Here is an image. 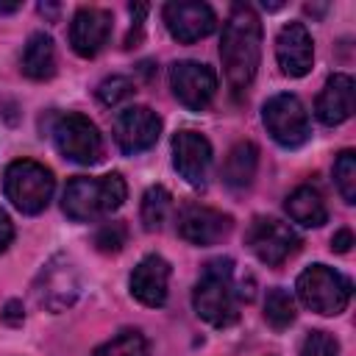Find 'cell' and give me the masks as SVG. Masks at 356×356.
<instances>
[{"label": "cell", "instance_id": "obj_1", "mask_svg": "<svg viewBox=\"0 0 356 356\" xmlns=\"http://www.w3.org/2000/svg\"><path fill=\"white\" fill-rule=\"evenodd\" d=\"M220 58L225 67V81L234 97H242L256 78L259 58H261V22L253 6L234 3L231 14L222 25L220 39Z\"/></svg>", "mask_w": 356, "mask_h": 356}, {"label": "cell", "instance_id": "obj_2", "mask_svg": "<svg viewBox=\"0 0 356 356\" xmlns=\"http://www.w3.org/2000/svg\"><path fill=\"white\" fill-rule=\"evenodd\" d=\"M128 195L125 178L120 172H108V175H78L67 184L64 189V214L75 222H92L100 220L111 211H117L122 206Z\"/></svg>", "mask_w": 356, "mask_h": 356}, {"label": "cell", "instance_id": "obj_3", "mask_svg": "<svg viewBox=\"0 0 356 356\" xmlns=\"http://www.w3.org/2000/svg\"><path fill=\"white\" fill-rule=\"evenodd\" d=\"M192 306L197 317L206 323L225 328L239 317V292L234 284V261L231 259H214L206 264L203 275L197 278L192 289Z\"/></svg>", "mask_w": 356, "mask_h": 356}, {"label": "cell", "instance_id": "obj_4", "mask_svg": "<svg viewBox=\"0 0 356 356\" xmlns=\"http://www.w3.org/2000/svg\"><path fill=\"white\" fill-rule=\"evenodd\" d=\"M3 189H6V197L11 200V206L17 211L39 214L47 209V203L53 197L56 178L44 164H39L33 159H17L6 167Z\"/></svg>", "mask_w": 356, "mask_h": 356}, {"label": "cell", "instance_id": "obj_5", "mask_svg": "<svg viewBox=\"0 0 356 356\" xmlns=\"http://www.w3.org/2000/svg\"><path fill=\"white\" fill-rule=\"evenodd\" d=\"M350 281L337 273L334 267H325V264H312L306 267L300 275H298V284H295V292L300 298V303L317 314H339L348 309L350 303Z\"/></svg>", "mask_w": 356, "mask_h": 356}, {"label": "cell", "instance_id": "obj_6", "mask_svg": "<svg viewBox=\"0 0 356 356\" xmlns=\"http://www.w3.org/2000/svg\"><path fill=\"white\" fill-rule=\"evenodd\" d=\"M261 122L267 128V134L281 145V147H300L309 136H312V125H309V114L306 106L300 103L298 95L281 92L273 95L264 108H261Z\"/></svg>", "mask_w": 356, "mask_h": 356}, {"label": "cell", "instance_id": "obj_7", "mask_svg": "<svg viewBox=\"0 0 356 356\" xmlns=\"http://www.w3.org/2000/svg\"><path fill=\"white\" fill-rule=\"evenodd\" d=\"M53 142L58 153L75 164H95L103 156V136L97 125L78 111H67L56 120Z\"/></svg>", "mask_w": 356, "mask_h": 356}, {"label": "cell", "instance_id": "obj_8", "mask_svg": "<svg viewBox=\"0 0 356 356\" xmlns=\"http://www.w3.org/2000/svg\"><path fill=\"white\" fill-rule=\"evenodd\" d=\"M245 242L256 253V259L264 261L267 267L284 264L300 248V236L289 228V222H281L278 217H253Z\"/></svg>", "mask_w": 356, "mask_h": 356}, {"label": "cell", "instance_id": "obj_9", "mask_svg": "<svg viewBox=\"0 0 356 356\" xmlns=\"http://www.w3.org/2000/svg\"><path fill=\"white\" fill-rule=\"evenodd\" d=\"M170 86L181 106L189 111H203L217 95V75L200 61H175L170 70Z\"/></svg>", "mask_w": 356, "mask_h": 356}, {"label": "cell", "instance_id": "obj_10", "mask_svg": "<svg viewBox=\"0 0 356 356\" xmlns=\"http://www.w3.org/2000/svg\"><path fill=\"white\" fill-rule=\"evenodd\" d=\"M159 134H161V117L147 106H131L120 111V117L114 120V142L128 156L153 147L159 142Z\"/></svg>", "mask_w": 356, "mask_h": 356}, {"label": "cell", "instance_id": "obj_11", "mask_svg": "<svg viewBox=\"0 0 356 356\" xmlns=\"http://www.w3.org/2000/svg\"><path fill=\"white\" fill-rule=\"evenodd\" d=\"M164 25L172 39L189 44L203 36H209L217 28V17L211 6L197 0H172L164 6Z\"/></svg>", "mask_w": 356, "mask_h": 356}, {"label": "cell", "instance_id": "obj_12", "mask_svg": "<svg viewBox=\"0 0 356 356\" xmlns=\"http://www.w3.org/2000/svg\"><path fill=\"white\" fill-rule=\"evenodd\" d=\"M81 281H78V270L67 256H56L36 281V300L53 312L67 309L75 298H78Z\"/></svg>", "mask_w": 356, "mask_h": 356}, {"label": "cell", "instance_id": "obj_13", "mask_svg": "<svg viewBox=\"0 0 356 356\" xmlns=\"http://www.w3.org/2000/svg\"><path fill=\"white\" fill-rule=\"evenodd\" d=\"M172 164L192 186H203L211 170V142L197 131H178L172 136Z\"/></svg>", "mask_w": 356, "mask_h": 356}, {"label": "cell", "instance_id": "obj_14", "mask_svg": "<svg viewBox=\"0 0 356 356\" xmlns=\"http://www.w3.org/2000/svg\"><path fill=\"white\" fill-rule=\"evenodd\" d=\"M111 36V14L106 8L83 6L70 22V44L81 58L97 56Z\"/></svg>", "mask_w": 356, "mask_h": 356}, {"label": "cell", "instance_id": "obj_15", "mask_svg": "<svg viewBox=\"0 0 356 356\" xmlns=\"http://www.w3.org/2000/svg\"><path fill=\"white\" fill-rule=\"evenodd\" d=\"M275 58L284 75L289 78H303L312 70L314 61V44L312 33L306 31L303 22H286L278 36H275Z\"/></svg>", "mask_w": 356, "mask_h": 356}, {"label": "cell", "instance_id": "obj_16", "mask_svg": "<svg viewBox=\"0 0 356 356\" xmlns=\"http://www.w3.org/2000/svg\"><path fill=\"white\" fill-rule=\"evenodd\" d=\"M231 231V217L222 214L220 209L203 206V203H189L178 214V234L192 242V245H214Z\"/></svg>", "mask_w": 356, "mask_h": 356}, {"label": "cell", "instance_id": "obj_17", "mask_svg": "<svg viewBox=\"0 0 356 356\" xmlns=\"http://www.w3.org/2000/svg\"><path fill=\"white\" fill-rule=\"evenodd\" d=\"M131 295L139 300V303H145V306H164V300H167V289H170V264H167V259H161V256H156V253H150V256H145L136 267H134V273H131Z\"/></svg>", "mask_w": 356, "mask_h": 356}, {"label": "cell", "instance_id": "obj_18", "mask_svg": "<svg viewBox=\"0 0 356 356\" xmlns=\"http://www.w3.org/2000/svg\"><path fill=\"white\" fill-rule=\"evenodd\" d=\"M314 114L323 125H339L353 114V78L345 72H334L323 92L317 95Z\"/></svg>", "mask_w": 356, "mask_h": 356}, {"label": "cell", "instance_id": "obj_19", "mask_svg": "<svg viewBox=\"0 0 356 356\" xmlns=\"http://www.w3.org/2000/svg\"><path fill=\"white\" fill-rule=\"evenodd\" d=\"M284 209H286V214H289L292 222L306 225V228H320L328 220V209H325L323 195L314 186H309V184L292 189L289 197H286V203H284Z\"/></svg>", "mask_w": 356, "mask_h": 356}, {"label": "cell", "instance_id": "obj_20", "mask_svg": "<svg viewBox=\"0 0 356 356\" xmlns=\"http://www.w3.org/2000/svg\"><path fill=\"white\" fill-rule=\"evenodd\" d=\"M19 67H22V72L31 81H47L56 72V47H53V39L47 33H33L28 39V44L22 47Z\"/></svg>", "mask_w": 356, "mask_h": 356}, {"label": "cell", "instance_id": "obj_21", "mask_svg": "<svg viewBox=\"0 0 356 356\" xmlns=\"http://www.w3.org/2000/svg\"><path fill=\"white\" fill-rule=\"evenodd\" d=\"M256 167H259V150L253 142H239L231 147L225 164H222V181L231 186V189H245L250 186L253 175H256Z\"/></svg>", "mask_w": 356, "mask_h": 356}, {"label": "cell", "instance_id": "obj_22", "mask_svg": "<svg viewBox=\"0 0 356 356\" xmlns=\"http://www.w3.org/2000/svg\"><path fill=\"white\" fill-rule=\"evenodd\" d=\"M170 209H172V197L164 186H150L142 197V209H139V217H142V225L147 231H159L167 217H170Z\"/></svg>", "mask_w": 356, "mask_h": 356}, {"label": "cell", "instance_id": "obj_23", "mask_svg": "<svg viewBox=\"0 0 356 356\" xmlns=\"http://www.w3.org/2000/svg\"><path fill=\"white\" fill-rule=\"evenodd\" d=\"M264 320L275 331H284V328H289L295 323V300H292V295L286 289L275 286V289L267 292V298H264Z\"/></svg>", "mask_w": 356, "mask_h": 356}, {"label": "cell", "instance_id": "obj_24", "mask_svg": "<svg viewBox=\"0 0 356 356\" xmlns=\"http://www.w3.org/2000/svg\"><path fill=\"white\" fill-rule=\"evenodd\" d=\"M92 356H147V339L136 328H125L103 342Z\"/></svg>", "mask_w": 356, "mask_h": 356}, {"label": "cell", "instance_id": "obj_25", "mask_svg": "<svg viewBox=\"0 0 356 356\" xmlns=\"http://www.w3.org/2000/svg\"><path fill=\"white\" fill-rule=\"evenodd\" d=\"M334 181L345 203H356V153L342 150L334 161Z\"/></svg>", "mask_w": 356, "mask_h": 356}, {"label": "cell", "instance_id": "obj_26", "mask_svg": "<svg viewBox=\"0 0 356 356\" xmlns=\"http://www.w3.org/2000/svg\"><path fill=\"white\" fill-rule=\"evenodd\" d=\"M125 242H128V228L120 220H108L95 231V248L100 253H120Z\"/></svg>", "mask_w": 356, "mask_h": 356}, {"label": "cell", "instance_id": "obj_27", "mask_svg": "<svg viewBox=\"0 0 356 356\" xmlns=\"http://www.w3.org/2000/svg\"><path fill=\"white\" fill-rule=\"evenodd\" d=\"M131 95H134V83L125 75H111V78L100 81V86H97V100L103 106H120Z\"/></svg>", "mask_w": 356, "mask_h": 356}, {"label": "cell", "instance_id": "obj_28", "mask_svg": "<svg viewBox=\"0 0 356 356\" xmlns=\"http://www.w3.org/2000/svg\"><path fill=\"white\" fill-rule=\"evenodd\" d=\"M300 356H339V342L328 331H309L300 342Z\"/></svg>", "mask_w": 356, "mask_h": 356}, {"label": "cell", "instance_id": "obj_29", "mask_svg": "<svg viewBox=\"0 0 356 356\" xmlns=\"http://www.w3.org/2000/svg\"><path fill=\"white\" fill-rule=\"evenodd\" d=\"M11 239H14V222L6 214V209H0V253L11 245Z\"/></svg>", "mask_w": 356, "mask_h": 356}, {"label": "cell", "instance_id": "obj_30", "mask_svg": "<svg viewBox=\"0 0 356 356\" xmlns=\"http://www.w3.org/2000/svg\"><path fill=\"white\" fill-rule=\"evenodd\" d=\"M350 245H353V234L348 228H342V231H337L331 236V250H337V253H348Z\"/></svg>", "mask_w": 356, "mask_h": 356}, {"label": "cell", "instance_id": "obj_31", "mask_svg": "<svg viewBox=\"0 0 356 356\" xmlns=\"http://www.w3.org/2000/svg\"><path fill=\"white\" fill-rule=\"evenodd\" d=\"M3 317H6L8 323H22V312H19V303H17V300H11V303L6 306V312H3Z\"/></svg>", "mask_w": 356, "mask_h": 356}, {"label": "cell", "instance_id": "obj_32", "mask_svg": "<svg viewBox=\"0 0 356 356\" xmlns=\"http://www.w3.org/2000/svg\"><path fill=\"white\" fill-rule=\"evenodd\" d=\"M17 8H19V3H8V6L0 3V11H17Z\"/></svg>", "mask_w": 356, "mask_h": 356}]
</instances>
